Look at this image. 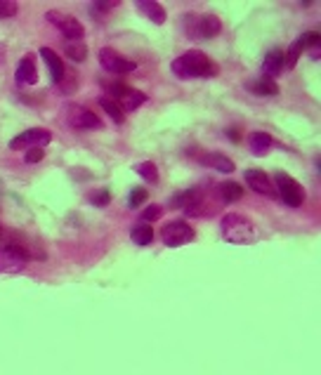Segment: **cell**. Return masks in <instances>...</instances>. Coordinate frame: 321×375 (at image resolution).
Returning a JSON list of instances; mask_svg holds the SVG:
<instances>
[{"label":"cell","instance_id":"cell-1","mask_svg":"<svg viewBox=\"0 0 321 375\" xmlns=\"http://www.w3.org/2000/svg\"><path fill=\"white\" fill-rule=\"evenodd\" d=\"M170 71L182 80H196V78H213L217 76V66L206 53L201 50H187L178 60H173Z\"/></svg>","mask_w":321,"mask_h":375},{"label":"cell","instance_id":"cell-2","mask_svg":"<svg viewBox=\"0 0 321 375\" xmlns=\"http://www.w3.org/2000/svg\"><path fill=\"white\" fill-rule=\"evenodd\" d=\"M220 234L232 246H251L258 239L255 224L246 215H241V212H227L220 219Z\"/></svg>","mask_w":321,"mask_h":375},{"label":"cell","instance_id":"cell-3","mask_svg":"<svg viewBox=\"0 0 321 375\" xmlns=\"http://www.w3.org/2000/svg\"><path fill=\"white\" fill-rule=\"evenodd\" d=\"M182 28H185L187 38L192 40H213L215 36H220L222 31V21L217 14H194L189 12L182 19Z\"/></svg>","mask_w":321,"mask_h":375},{"label":"cell","instance_id":"cell-4","mask_svg":"<svg viewBox=\"0 0 321 375\" xmlns=\"http://www.w3.org/2000/svg\"><path fill=\"white\" fill-rule=\"evenodd\" d=\"M274 191L288 208H300V205L305 203V189L300 187V182L293 180L286 173L274 175Z\"/></svg>","mask_w":321,"mask_h":375},{"label":"cell","instance_id":"cell-5","mask_svg":"<svg viewBox=\"0 0 321 375\" xmlns=\"http://www.w3.org/2000/svg\"><path fill=\"white\" fill-rule=\"evenodd\" d=\"M194 237H196L194 229L187 222H182V219H173V222H168L160 229V241H163L165 248H182L192 244Z\"/></svg>","mask_w":321,"mask_h":375},{"label":"cell","instance_id":"cell-6","mask_svg":"<svg viewBox=\"0 0 321 375\" xmlns=\"http://www.w3.org/2000/svg\"><path fill=\"white\" fill-rule=\"evenodd\" d=\"M53 142V132L43 130V128H28L24 132H19L17 137L10 139V149L14 151H28V149H43Z\"/></svg>","mask_w":321,"mask_h":375},{"label":"cell","instance_id":"cell-7","mask_svg":"<svg viewBox=\"0 0 321 375\" xmlns=\"http://www.w3.org/2000/svg\"><path fill=\"white\" fill-rule=\"evenodd\" d=\"M45 19L53 24L57 31H60L64 38H67L69 43H78L80 38H83V24L76 19V17H71V14H62V12H48L45 14Z\"/></svg>","mask_w":321,"mask_h":375},{"label":"cell","instance_id":"cell-8","mask_svg":"<svg viewBox=\"0 0 321 375\" xmlns=\"http://www.w3.org/2000/svg\"><path fill=\"white\" fill-rule=\"evenodd\" d=\"M99 66L107 73H114V76H126V73H133L137 69L135 62L126 60V57L119 55L111 48H102L99 50Z\"/></svg>","mask_w":321,"mask_h":375},{"label":"cell","instance_id":"cell-9","mask_svg":"<svg viewBox=\"0 0 321 375\" xmlns=\"http://www.w3.org/2000/svg\"><path fill=\"white\" fill-rule=\"evenodd\" d=\"M28 264V255L19 246L0 248V274H19Z\"/></svg>","mask_w":321,"mask_h":375},{"label":"cell","instance_id":"cell-10","mask_svg":"<svg viewBox=\"0 0 321 375\" xmlns=\"http://www.w3.org/2000/svg\"><path fill=\"white\" fill-rule=\"evenodd\" d=\"M67 123L74 130H99L102 128V121L97 119V116H94L92 112H87L85 107H78V104H71L67 109Z\"/></svg>","mask_w":321,"mask_h":375},{"label":"cell","instance_id":"cell-11","mask_svg":"<svg viewBox=\"0 0 321 375\" xmlns=\"http://www.w3.org/2000/svg\"><path fill=\"white\" fill-rule=\"evenodd\" d=\"M319 45V33L317 31H308V33H303L300 38H298L293 45L288 48V53L283 55V66H295L298 60H300V55L305 53V50H310L312 48H317Z\"/></svg>","mask_w":321,"mask_h":375},{"label":"cell","instance_id":"cell-12","mask_svg":"<svg viewBox=\"0 0 321 375\" xmlns=\"http://www.w3.org/2000/svg\"><path fill=\"white\" fill-rule=\"evenodd\" d=\"M244 182L255 191V194L267 196V198H274V196H276L274 182L269 180V175H267V173L258 170V168H255V170H246V173H244Z\"/></svg>","mask_w":321,"mask_h":375},{"label":"cell","instance_id":"cell-13","mask_svg":"<svg viewBox=\"0 0 321 375\" xmlns=\"http://www.w3.org/2000/svg\"><path fill=\"white\" fill-rule=\"evenodd\" d=\"M40 57H43V62H45V66H48L50 80H53L55 85H60L62 78H64V73H67L62 57L57 55L55 50H50V48H40Z\"/></svg>","mask_w":321,"mask_h":375},{"label":"cell","instance_id":"cell-14","mask_svg":"<svg viewBox=\"0 0 321 375\" xmlns=\"http://www.w3.org/2000/svg\"><path fill=\"white\" fill-rule=\"evenodd\" d=\"M14 78H17L19 85H36L38 83V69H36L33 57H24V60H19L17 69H14Z\"/></svg>","mask_w":321,"mask_h":375},{"label":"cell","instance_id":"cell-15","mask_svg":"<svg viewBox=\"0 0 321 375\" xmlns=\"http://www.w3.org/2000/svg\"><path fill=\"white\" fill-rule=\"evenodd\" d=\"M135 10L142 14V17H147L151 24H165L168 19V12L165 7L160 3H154V0H144V3H135Z\"/></svg>","mask_w":321,"mask_h":375},{"label":"cell","instance_id":"cell-16","mask_svg":"<svg viewBox=\"0 0 321 375\" xmlns=\"http://www.w3.org/2000/svg\"><path fill=\"white\" fill-rule=\"evenodd\" d=\"M281 69H283V53L279 48L269 50L265 55V60H262V78L274 80L281 73Z\"/></svg>","mask_w":321,"mask_h":375},{"label":"cell","instance_id":"cell-17","mask_svg":"<svg viewBox=\"0 0 321 375\" xmlns=\"http://www.w3.org/2000/svg\"><path fill=\"white\" fill-rule=\"evenodd\" d=\"M246 90L255 94V97H276L279 94V85L276 80H269V78H255V80H248L246 83Z\"/></svg>","mask_w":321,"mask_h":375},{"label":"cell","instance_id":"cell-18","mask_svg":"<svg viewBox=\"0 0 321 375\" xmlns=\"http://www.w3.org/2000/svg\"><path fill=\"white\" fill-rule=\"evenodd\" d=\"M272 144H274V139L267 135V132H251L248 135V149H251L253 156H267L269 151H272Z\"/></svg>","mask_w":321,"mask_h":375},{"label":"cell","instance_id":"cell-19","mask_svg":"<svg viewBox=\"0 0 321 375\" xmlns=\"http://www.w3.org/2000/svg\"><path fill=\"white\" fill-rule=\"evenodd\" d=\"M201 163L206 168H213V170L222 173V175H232L236 170V165L232 163L227 156H222V153H206V156L201 158Z\"/></svg>","mask_w":321,"mask_h":375},{"label":"cell","instance_id":"cell-20","mask_svg":"<svg viewBox=\"0 0 321 375\" xmlns=\"http://www.w3.org/2000/svg\"><path fill=\"white\" fill-rule=\"evenodd\" d=\"M130 241H133L135 246H140V248L151 246V241H154V229H151V224L137 222L133 229H130Z\"/></svg>","mask_w":321,"mask_h":375},{"label":"cell","instance_id":"cell-21","mask_svg":"<svg viewBox=\"0 0 321 375\" xmlns=\"http://www.w3.org/2000/svg\"><path fill=\"white\" fill-rule=\"evenodd\" d=\"M97 102H99V107L104 109V114L109 116V119H111L116 125H123V121H126V112L121 109L119 102L111 97H99Z\"/></svg>","mask_w":321,"mask_h":375},{"label":"cell","instance_id":"cell-22","mask_svg":"<svg viewBox=\"0 0 321 375\" xmlns=\"http://www.w3.org/2000/svg\"><path fill=\"white\" fill-rule=\"evenodd\" d=\"M217 194H220L224 203H234L244 196V189H241L236 182H222V185H217Z\"/></svg>","mask_w":321,"mask_h":375},{"label":"cell","instance_id":"cell-23","mask_svg":"<svg viewBox=\"0 0 321 375\" xmlns=\"http://www.w3.org/2000/svg\"><path fill=\"white\" fill-rule=\"evenodd\" d=\"M123 107L121 109H126V112H135L137 107H142L144 102H147V94H142V92H137V90H128L123 92Z\"/></svg>","mask_w":321,"mask_h":375},{"label":"cell","instance_id":"cell-24","mask_svg":"<svg viewBox=\"0 0 321 375\" xmlns=\"http://www.w3.org/2000/svg\"><path fill=\"white\" fill-rule=\"evenodd\" d=\"M135 173L140 175L144 182H149V185H154V182L158 180V168H156V163H151V161L135 163Z\"/></svg>","mask_w":321,"mask_h":375},{"label":"cell","instance_id":"cell-25","mask_svg":"<svg viewBox=\"0 0 321 375\" xmlns=\"http://www.w3.org/2000/svg\"><path fill=\"white\" fill-rule=\"evenodd\" d=\"M64 53H67V57L71 62H85L87 60V45L85 43H67V45H64Z\"/></svg>","mask_w":321,"mask_h":375},{"label":"cell","instance_id":"cell-26","mask_svg":"<svg viewBox=\"0 0 321 375\" xmlns=\"http://www.w3.org/2000/svg\"><path fill=\"white\" fill-rule=\"evenodd\" d=\"M147 198H149V191L147 189H144V187H135L133 191H130V196H128V208L137 210L142 203H147Z\"/></svg>","mask_w":321,"mask_h":375},{"label":"cell","instance_id":"cell-27","mask_svg":"<svg viewBox=\"0 0 321 375\" xmlns=\"http://www.w3.org/2000/svg\"><path fill=\"white\" fill-rule=\"evenodd\" d=\"M116 7V3H90V17L94 21H102Z\"/></svg>","mask_w":321,"mask_h":375},{"label":"cell","instance_id":"cell-28","mask_svg":"<svg viewBox=\"0 0 321 375\" xmlns=\"http://www.w3.org/2000/svg\"><path fill=\"white\" fill-rule=\"evenodd\" d=\"M109 201H111V194L107 189H94L90 194V203L94 208H104V205H109Z\"/></svg>","mask_w":321,"mask_h":375},{"label":"cell","instance_id":"cell-29","mask_svg":"<svg viewBox=\"0 0 321 375\" xmlns=\"http://www.w3.org/2000/svg\"><path fill=\"white\" fill-rule=\"evenodd\" d=\"M17 10H19L17 3H10V0H0V21L12 19L14 14H17Z\"/></svg>","mask_w":321,"mask_h":375},{"label":"cell","instance_id":"cell-30","mask_svg":"<svg viewBox=\"0 0 321 375\" xmlns=\"http://www.w3.org/2000/svg\"><path fill=\"white\" fill-rule=\"evenodd\" d=\"M160 205H149V208H144L142 210V222H156V219H160Z\"/></svg>","mask_w":321,"mask_h":375},{"label":"cell","instance_id":"cell-31","mask_svg":"<svg viewBox=\"0 0 321 375\" xmlns=\"http://www.w3.org/2000/svg\"><path fill=\"white\" fill-rule=\"evenodd\" d=\"M43 153H45L43 149H28V151L24 153V161H26V163H40V161H43Z\"/></svg>","mask_w":321,"mask_h":375},{"label":"cell","instance_id":"cell-32","mask_svg":"<svg viewBox=\"0 0 321 375\" xmlns=\"http://www.w3.org/2000/svg\"><path fill=\"white\" fill-rule=\"evenodd\" d=\"M227 137L232 139V142H239V130L234 132V128H229V130H227Z\"/></svg>","mask_w":321,"mask_h":375},{"label":"cell","instance_id":"cell-33","mask_svg":"<svg viewBox=\"0 0 321 375\" xmlns=\"http://www.w3.org/2000/svg\"><path fill=\"white\" fill-rule=\"evenodd\" d=\"M3 62H5V45L0 43V64H3Z\"/></svg>","mask_w":321,"mask_h":375}]
</instances>
